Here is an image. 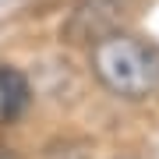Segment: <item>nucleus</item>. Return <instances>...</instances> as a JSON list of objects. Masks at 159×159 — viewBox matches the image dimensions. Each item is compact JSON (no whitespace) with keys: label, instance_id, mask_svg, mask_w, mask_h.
<instances>
[{"label":"nucleus","instance_id":"f257e3e1","mask_svg":"<svg viewBox=\"0 0 159 159\" xmlns=\"http://www.w3.org/2000/svg\"><path fill=\"white\" fill-rule=\"evenodd\" d=\"M92 74L117 99L145 102L159 96V46L131 32H117L92 46Z\"/></svg>","mask_w":159,"mask_h":159},{"label":"nucleus","instance_id":"f03ea898","mask_svg":"<svg viewBox=\"0 0 159 159\" xmlns=\"http://www.w3.org/2000/svg\"><path fill=\"white\" fill-rule=\"evenodd\" d=\"M131 18H134V0H78L64 18L60 35L74 46H96L124 32Z\"/></svg>","mask_w":159,"mask_h":159},{"label":"nucleus","instance_id":"7ed1b4c3","mask_svg":"<svg viewBox=\"0 0 159 159\" xmlns=\"http://www.w3.org/2000/svg\"><path fill=\"white\" fill-rule=\"evenodd\" d=\"M29 102H32L29 78L18 67H11V64H0V120L4 124H14L29 110Z\"/></svg>","mask_w":159,"mask_h":159}]
</instances>
